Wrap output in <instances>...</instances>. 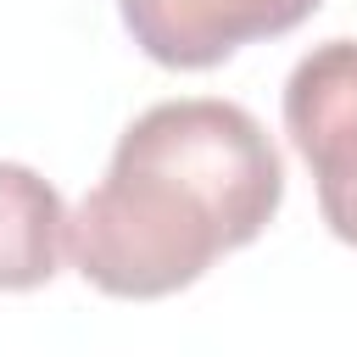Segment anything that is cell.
Here are the masks:
<instances>
[{"label": "cell", "mask_w": 357, "mask_h": 357, "mask_svg": "<svg viewBox=\"0 0 357 357\" xmlns=\"http://www.w3.org/2000/svg\"><path fill=\"white\" fill-rule=\"evenodd\" d=\"M112 156L162 167L190 184L223 218L234 245H251L284 201V162L268 128L234 100H162L123 128Z\"/></svg>", "instance_id": "7a4b0ae2"}, {"label": "cell", "mask_w": 357, "mask_h": 357, "mask_svg": "<svg viewBox=\"0 0 357 357\" xmlns=\"http://www.w3.org/2000/svg\"><path fill=\"white\" fill-rule=\"evenodd\" d=\"M284 134L318 178L329 234L357 245V39H324L290 67Z\"/></svg>", "instance_id": "3957f363"}, {"label": "cell", "mask_w": 357, "mask_h": 357, "mask_svg": "<svg viewBox=\"0 0 357 357\" xmlns=\"http://www.w3.org/2000/svg\"><path fill=\"white\" fill-rule=\"evenodd\" d=\"M67 206L50 178L0 162V290H39L67 257Z\"/></svg>", "instance_id": "5b68a950"}, {"label": "cell", "mask_w": 357, "mask_h": 357, "mask_svg": "<svg viewBox=\"0 0 357 357\" xmlns=\"http://www.w3.org/2000/svg\"><path fill=\"white\" fill-rule=\"evenodd\" d=\"M318 11V0H262V22H268V39L273 33H290L296 22H307Z\"/></svg>", "instance_id": "8992f818"}, {"label": "cell", "mask_w": 357, "mask_h": 357, "mask_svg": "<svg viewBox=\"0 0 357 357\" xmlns=\"http://www.w3.org/2000/svg\"><path fill=\"white\" fill-rule=\"evenodd\" d=\"M134 45L173 73L229 61L245 39H262V0H117Z\"/></svg>", "instance_id": "277c9868"}, {"label": "cell", "mask_w": 357, "mask_h": 357, "mask_svg": "<svg viewBox=\"0 0 357 357\" xmlns=\"http://www.w3.org/2000/svg\"><path fill=\"white\" fill-rule=\"evenodd\" d=\"M223 251H234L223 218L173 173L112 156L106 178L78 201L67 223L73 268L123 301H156L195 284Z\"/></svg>", "instance_id": "6da1fadb"}]
</instances>
